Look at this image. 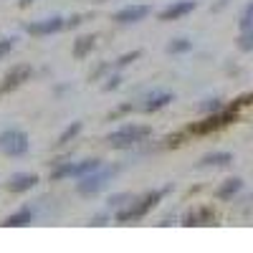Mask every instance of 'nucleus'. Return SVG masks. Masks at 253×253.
<instances>
[{"label":"nucleus","instance_id":"obj_1","mask_svg":"<svg viewBox=\"0 0 253 253\" xmlns=\"http://www.w3.org/2000/svg\"><path fill=\"white\" fill-rule=\"evenodd\" d=\"M170 190H172L170 185L167 187H155V190H150V193L134 198L129 205H124V208L117 210V223H137V220H142L150 210H155L165 200V195L170 193Z\"/></svg>","mask_w":253,"mask_h":253},{"label":"nucleus","instance_id":"obj_2","mask_svg":"<svg viewBox=\"0 0 253 253\" xmlns=\"http://www.w3.org/2000/svg\"><path fill=\"white\" fill-rule=\"evenodd\" d=\"M241 112L230 109V107H223L218 112H210L205 114L200 122H193L187 126V134H195V137H203V134H213V132H220L225 126H230L233 122H238Z\"/></svg>","mask_w":253,"mask_h":253},{"label":"nucleus","instance_id":"obj_3","mask_svg":"<svg viewBox=\"0 0 253 253\" xmlns=\"http://www.w3.org/2000/svg\"><path fill=\"white\" fill-rule=\"evenodd\" d=\"M150 134H152V129L147 124H126V126L114 129L107 137V144L112 150H129V147H137L144 139H150Z\"/></svg>","mask_w":253,"mask_h":253},{"label":"nucleus","instance_id":"obj_4","mask_svg":"<svg viewBox=\"0 0 253 253\" xmlns=\"http://www.w3.org/2000/svg\"><path fill=\"white\" fill-rule=\"evenodd\" d=\"M117 172H119V167H117V165H101L99 170H94V172H89V175L79 177V182H76V193L84 195V198H91V195L101 193V190L109 185V180H112Z\"/></svg>","mask_w":253,"mask_h":253},{"label":"nucleus","instance_id":"obj_5","mask_svg":"<svg viewBox=\"0 0 253 253\" xmlns=\"http://www.w3.org/2000/svg\"><path fill=\"white\" fill-rule=\"evenodd\" d=\"M31 150L28 134L23 129H5L0 132V152L8 157H23Z\"/></svg>","mask_w":253,"mask_h":253},{"label":"nucleus","instance_id":"obj_6","mask_svg":"<svg viewBox=\"0 0 253 253\" xmlns=\"http://www.w3.org/2000/svg\"><path fill=\"white\" fill-rule=\"evenodd\" d=\"M31 76H33V66H31V63H18V66L8 69V74L3 76V81H0V94H10V91L20 89Z\"/></svg>","mask_w":253,"mask_h":253},{"label":"nucleus","instance_id":"obj_7","mask_svg":"<svg viewBox=\"0 0 253 253\" xmlns=\"http://www.w3.org/2000/svg\"><path fill=\"white\" fill-rule=\"evenodd\" d=\"M61 31H66V18H63V15H51L46 20H36V23L26 26V33L36 36V38H41V36H56Z\"/></svg>","mask_w":253,"mask_h":253},{"label":"nucleus","instance_id":"obj_8","mask_svg":"<svg viewBox=\"0 0 253 253\" xmlns=\"http://www.w3.org/2000/svg\"><path fill=\"white\" fill-rule=\"evenodd\" d=\"M150 13H152V5H124L112 15V20L117 26H134L139 20H144Z\"/></svg>","mask_w":253,"mask_h":253},{"label":"nucleus","instance_id":"obj_9","mask_svg":"<svg viewBox=\"0 0 253 253\" xmlns=\"http://www.w3.org/2000/svg\"><path fill=\"white\" fill-rule=\"evenodd\" d=\"M38 182H41V177H38L36 172H15V175L8 177L5 190H8V193H13V195H20V193H28V190H33Z\"/></svg>","mask_w":253,"mask_h":253},{"label":"nucleus","instance_id":"obj_10","mask_svg":"<svg viewBox=\"0 0 253 253\" xmlns=\"http://www.w3.org/2000/svg\"><path fill=\"white\" fill-rule=\"evenodd\" d=\"M175 101V94L172 91H165V89H157V91H150L144 96V101H142V112L144 114H155V112H160V109H165L167 104H172Z\"/></svg>","mask_w":253,"mask_h":253},{"label":"nucleus","instance_id":"obj_11","mask_svg":"<svg viewBox=\"0 0 253 253\" xmlns=\"http://www.w3.org/2000/svg\"><path fill=\"white\" fill-rule=\"evenodd\" d=\"M198 8V3L195 0H177V3H170L167 8H162L160 10V20H180V18H185V15H190Z\"/></svg>","mask_w":253,"mask_h":253},{"label":"nucleus","instance_id":"obj_12","mask_svg":"<svg viewBox=\"0 0 253 253\" xmlns=\"http://www.w3.org/2000/svg\"><path fill=\"white\" fill-rule=\"evenodd\" d=\"M215 220V210L210 205H200V208H193L190 213H185L182 218V225L193 228V225H213Z\"/></svg>","mask_w":253,"mask_h":253},{"label":"nucleus","instance_id":"obj_13","mask_svg":"<svg viewBox=\"0 0 253 253\" xmlns=\"http://www.w3.org/2000/svg\"><path fill=\"white\" fill-rule=\"evenodd\" d=\"M233 165V152L228 150H218V152H208L205 157L198 160V170H210V167H228Z\"/></svg>","mask_w":253,"mask_h":253},{"label":"nucleus","instance_id":"obj_14","mask_svg":"<svg viewBox=\"0 0 253 253\" xmlns=\"http://www.w3.org/2000/svg\"><path fill=\"white\" fill-rule=\"evenodd\" d=\"M241 190H243V180H241V177H228L225 182H220V185L215 187V200L228 203V200H233Z\"/></svg>","mask_w":253,"mask_h":253},{"label":"nucleus","instance_id":"obj_15","mask_svg":"<svg viewBox=\"0 0 253 253\" xmlns=\"http://www.w3.org/2000/svg\"><path fill=\"white\" fill-rule=\"evenodd\" d=\"M96 41H99V36L96 33H86V36H79L76 41H74V48H71V53H74V58H86L94 48H96Z\"/></svg>","mask_w":253,"mask_h":253},{"label":"nucleus","instance_id":"obj_16","mask_svg":"<svg viewBox=\"0 0 253 253\" xmlns=\"http://www.w3.org/2000/svg\"><path fill=\"white\" fill-rule=\"evenodd\" d=\"M31 223H33V208L31 205H23V208H18L15 213H10L3 225L5 228H26Z\"/></svg>","mask_w":253,"mask_h":253},{"label":"nucleus","instance_id":"obj_17","mask_svg":"<svg viewBox=\"0 0 253 253\" xmlns=\"http://www.w3.org/2000/svg\"><path fill=\"white\" fill-rule=\"evenodd\" d=\"M101 165H104V160H99V157H89V160H84V162H74V177L89 175V172L99 170Z\"/></svg>","mask_w":253,"mask_h":253},{"label":"nucleus","instance_id":"obj_18","mask_svg":"<svg viewBox=\"0 0 253 253\" xmlns=\"http://www.w3.org/2000/svg\"><path fill=\"white\" fill-rule=\"evenodd\" d=\"M66 177H74V162H63V160H56L53 162V170H51V180L53 182H61Z\"/></svg>","mask_w":253,"mask_h":253},{"label":"nucleus","instance_id":"obj_19","mask_svg":"<svg viewBox=\"0 0 253 253\" xmlns=\"http://www.w3.org/2000/svg\"><path fill=\"white\" fill-rule=\"evenodd\" d=\"M81 129H84V122H71L66 129H63L61 134H58V139H56V147H63V144H69V142H74L79 134H81Z\"/></svg>","mask_w":253,"mask_h":253},{"label":"nucleus","instance_id":"obj_20","mask_svg":"<svg viewBox=\"0 0 253 253\" xmlns=\"http://www.w3.org/2000/svg\"><path fill=\"white\" fill-rule=\"evenodd\" d=\"M190 51H193V41L190 38H172L170 43H167V53H172V56L190 53Z\"/></svg>","mask_w":253,"mask_h":253},{"label":"nucleus","instance_id":"obj_21","mask_svg":"<svg viewBox=\"0 0 253 253\" xmlns=\"http://www.w3.org/2000/svg\"><path fill=\"white\" fill-rule=\"evenodd\" d=\"M134 198H137V195H132V193H117V195H112V198L107 200V205H109L112 210H119V208H124V205H129Z\"/></svg>","mask_w":253,"mask_h":253},{"label":"nucleus","instance_id":"obj_22","mask_svg":"<svg viewBox=\"0 0 253 253\" xmlns=\"http://www.w3.org/2000/svg\"><path fill=\"white\" fill-rule=\"evenodd\" d=\"M139 56H142V51H126V53H122V56L114 61V69L122 71V69H126V66H132V63H134Z\"/></svg>","mask_w":253,"mask_h":253},{"label":"nucleus","instance_id":"obj_23","mask_svg":"<svg viewBox=\"0 0 253 253\" xmlns=\"http://www.w3.org/2000/svg\"><path fill=\"white\" fill-rule=\"evenodd\" d=\"M236 46H238V51H243V53L253 51V28L241 31V36H238V41H236Z\"/></svg>","mask_w":253,"mask_h":253},{"label":"nucleus","instance_id":"obj_24","mask_svg":"<svg viewBox=\"0 0 253 253\" xmlns=\"http://www.w3.org/2000/svg\"><path fill=\"white\" fill-rule=\"evenodd\" d=\"M238 28L241 31H248V28H253V0L243 8V15H241V20H238Z\"/></svg>","mask_w":253,"mask_h":253},{"label":"nucleus","instance_id":"obj_25","mask_svg":"<svg viewBox=\"0 0 253 253\" xmlns=\"http://www.w3.org/2000/svg\"><path fill=\"white\" fill-rule=\"evenodd\" d=\"M225 104H223V99L220 96H213V99H205L203 104H200V112L203 114H210V112H218V109H223Z\"/></svg>","mask_w":253,"mask_h":253},{"label":"nucleus","instance_id":"obj_26","mask_svg":"<svg viewBox=\"0 0 253 253\" xmlns=\"http://www.w3.org/2000/svg\"><path fill=\"white\" fill-rule=\"evenodd\" d=\"M187 137H190V134H187V129H180V132H175V134H167L162 142H165V147H180Z\"/></svg>","mask_w":253,"mask_h":253},{"label":"nucleus","instance_id":"obj_27","mask_svg":"<svg viewBox=\"0 0 253 253\" xmlns=\"http://www.w3.org/2000/svg\"><path fill=\"white\" fill-rule=\"evenodd\" d=\"M251 104H253V91H251V94H241L238 99L230 101L228 107H230V109H236V112H241L243 107H251Z\"/></svg>","mask_w":253,"mask_h":253},{"label":"nucleus","instance_id":"obj_28","mask_svg":"<svg viewBox=\"0 0 253 253\" xmlns=\"http://www.w3.org/2000/svg\"><path fill=\"white\" fill-rule=\"evenodd\" d=\"M15 36H10V38H0V61L3 58H8V53L13 51V46H15Z\"/></svg>","mask_w":253,"mask_h":253},{"label":"nucleus","instance_id":"obj_29","mask_svg":"<svg viewBox=\"0 0 253 253\" xmlns=\"http://www.w3.org/2000/svg\"><path fill=\"white\" fill-rule=\"evenodd\" d=\"M137 107H134V104L129 101V104H119V107L109 114V119H117V117H124V114H129V112H134Z\"/></svg>","mask_w":253,"mask_h":253},{"label":"nucleus","instance_id":"obj_30","mask_svg":"<svg viewBox=\"0 0 253 253\" xmlns=\"http://www.w3.org/2000/svg\"><path fill=\"white\" fill-rule=\"evenodd\" d=\"M109 69H112L109 63H99V66L91 71V76H89V79H91V81H96V79H101V76H107V74H109Z\"/></svg>","mask_w":253,"mask_h":253},{"label":"nucleus","instance_id":"obj_31","mask_svg":"<svg viewBox=\"0 0 253 253\" xmlns=\"http://www.w3.org/2000/svg\"><path fill=\"white\" fill-rule=\"evenodd\" d=\"M119 86H122V76L114 74V76H109L107 84H104V91H114V89H119Z\"/></svg>","mask_w":253,"mask_h":253},{"label":"nucleus","instance_id":"obj_32","mask_svg":"<svg viewBox=\"0 0 253 253\" xmlns=\"http://www.w3.org/2000/svg\"><path fill=\"white\" fill-rule=\"evenodd\" d=\"M109 223V213H96L94 218H91V225L94 228H99V225H107Z\"/></svg>","mask_w":253,"mask_h":253},{"label":"nucleus","instance_id":"obj_33","mask_svg":"<svg viewBox=\"0 0 253 253\" xmlns=\"http://www.w3.org/2000/svg\"><path fill=\"white\" fill-rule=\"evenodd\" d=\"M81 20H84V15H71V18H66V28H79Z\"/></svg>","mask_w":253,"mask_h":253},{"label":"nucleus","instance_id":"obj_34","mask_svg":"<svg viewBox=\"0 0 253 253\" xmlns=\"http://www.w3.org/2000/svg\"><path fill=\"white\" fill-rule=\"evenodd\" d=\"M228 3H230V0H220V3H218V5H213V10H223V8H225Z\"/></svg>","mask_w":253,"mask_h":253},{"label":"nucleus","instance_id":"obj_35","mask_svg":"<svg viewBox=\"0 0 253 253\" xmlns=\"http://www.w3.org/2000/svg\"><path fill=\"white\" fill-rule=\"evenodd\" d=\"M31 3H33V0H18V5H20V8H26V5H31Z\"/></svg>","mask_w":253,"mask_h":253},{"label":"nucleus","instance_id":"obj_36","mask_svg":"<svg viewBox=\"0 0 253 253\" xmlns=\"http://www.w3.org/2000/svg\"><path fill=\"white\" fill-rule=\"evenodd\" d=\"M101 3H107V0H101Z\"/></svg>","mask_w":253,"mask_h":253}]
</instances>
